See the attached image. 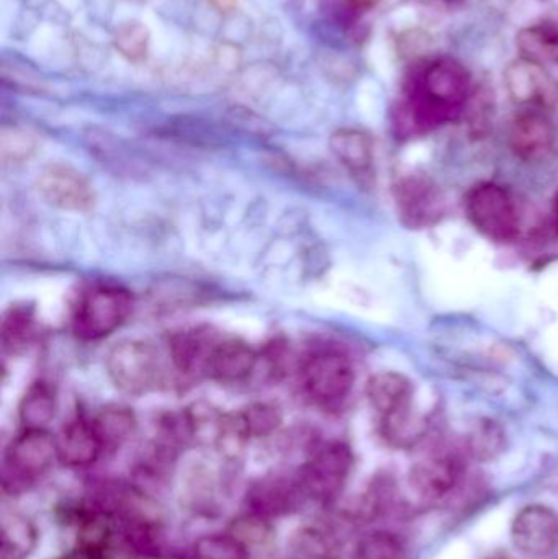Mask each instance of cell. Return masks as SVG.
<instances>
[{"label":"cell","mask_w":558,"mask_h":559,"mask_svg":"<svg viewBox=\"0 0 558 559\" xmlns=\"http://www.w3.org/2000/svg\"><path fill=\"white\" fill-rule=\"evenodd\" d=\"M295 551L308 559H341L344 542L340 532L327 521H308L292 538Z\"/></svg>","instance_id":"cell-19"},{"label":"cell","mask_w":558,"mask_h":559,"mask_svg":"<svg viewBox=\"0 0 558 559\" xmlns=\"http://www.w3.org/2000/svg\"><path fill=\"white\" fill-rule=\"evenodd\" d=\"M511 540L530 558H547L558 550V514L543 504L526 506L511 524Z\"/></svg>","instance_id":"cell-10"},{"label":"cell","mask_w":558,"mask_h":559,"mask_svg":"<svg viewBox=\"0 0 558 559\" xmlns=\"http://www.w3.org/2000/svg\"><path fill=\"white\" fill-rule=\"evenodd\" d=\"M79 559H91V558H85V557H82V555H81V558H79Z\"/></svg>","instance_id":"cell-39"},{"label":"cell","mask_w":558,"mask_h":559,"mask_svg":"<svg viewBox=\"0 0 558 559\" xmlns=\"http://www.w3.org/2000/svg\"><path fill=\"white\" fill-rule=\"evenodd\" d=\"M354 468V455L344 442H328L311 453L298 469L308 499L318 504H333L340 499Z\"/></svg>","instance_id":"cell-4"},{"label":"cell","mask_w":558,"mask_h":559,"mask_svg":"<svg viewBox=\"0 0 558 559\" xmlns=\"http://www.w3.org/2000/svg\"><path fill=\"white\" fill-rule=\"evenodd\" d=\"M413 394L415 390L412 381L395 371L373 374L367 383V397L380 417L395 413L402 407L412 406Z\"/></svg>","instance_id":"cell-20"},{"label":"cell","mask_w":558,"mask_h":559,"mask_svg":"<svg viewBox=\"0 0 558 559\" xmlns=\"http://www.w3.org/2000/svg\"><path fill=\"white\" fill-rule=\"evenodd\" d=\"M331 151L336 159L356 179L369 180L373 173V143L366 131L343 128L334 131L330 140Z\"/></svg>","instance_id":"cell-18"},{"label":"cell","mask_w":558,"mask_h":559,"mask_svg":"<svg viewBox=\"0 0 558 559\" xmlns=\"http://www.w3.org/2000/svg\"><path fill=\"white\" fill-rule=\"evenodd\" d=\"M308 501L307 492L301 485L300 476L272 473L252 483L248 489L246 502L249 512L265 519L284 518L300 511Z\"/></svg>","instance_id":"cell-9"},{"label":"cell","mask_w":558,"mask_h":559,"mask_svg":"<svg viewBox=\"0 0 558 559\" xmlns=\"http://www.w3.org/2000/svg\"><path fill=\"white\" fill-rule=\"evenodd\" d=\"M219 338L210 328L189 329L174 335L170 341L174 368L187 378L209 377L210 360Z\"/></svg>","instance_id":"cell-14"},{"label":"cell","mask_w":558,"mask_h":559,"mask_svg":"<svg viewBox=\"0 0 558 559\" xmlns=\"http://www.w3.org/2000/svg\"><path fill=\"white\" fill-rule=\"evenodd\" d=\"M472 94L467 68L451 58L426 66L412 94V117L419 128H435L455 120Z\"/></svg>","instance_id":"cell-1"},{"label":"cell","mask_w":558,"mask_h":559,"mask_svg":"<svg viewBox=\"0 0 558 559\" xmlns=\"http://www.w3.org/2000/svg\"><path fill=\"white\" fill-rule=\"evenodd\" d=\"M557 223H558V200H557Z\"/></svg>","instance_id":"cell-38"},{"label":"cell","mask_w":558,"mask_h":559,"mask_svg":"<svg viewBox=\"0 0 558 559\" xmlns=\"http://www.w3.org/2000/svg\"><path fill=\"white\" fill-rule=\"evenodd\" d=\"M35 138L20 128H3L0 134V153L3 160L25 159L35 151Z\"/></svg>","instance_id":"cell-35"},{"label":"cell","mask_w":558,"mask_h":559,"mask_svg":"<svg viewBox=\"0 0 558 559\" xmlns=\"http://www.w3.org/2000/svg\"><path fill=\"white\" fill-rule=\"evenodd\" d=\"M249 440L251 436L241 413L238 411V413L225 414V420L215 443V450L219 456L229 463L239 462L248 449Z\"/></svg>","instance_id":"cell-29"},{"label":"cell","mask_w":558,"mask_h":559,"mask_svg":"<svg viewBox=\"0 0 558 559\" xmlns=\"http://www.w3.org/2000/svg\"><path fill=\"white\" fill-rule=\"evenodd\" d=\"M258 365V354L238 338H219L210 360L209 378L222 383L246 380Z\"/></svg>","instance_id":"cell-17"},{"label":"cell","mask_w":558,"mask_h":559,"mask_svg":"<svg viewBox=\"0 0 558 559\" xmlns=\"http://www.w3.org/2000/svg\"><path fill=\"white\" fill-rule=\"evenodd\" d=\"M557 131L553 120L541 110H524L514 118L510 146L524 163H544L556 150Z\"/></svg>","instance_id":"cell-12"},{"label":"cell","mask_w":558,"mask_h":559,"mask_svg":"<svg viewBox=\"0 0 558 559\" xmlns=\"http://www.w3.org/2000/svg\"><path fill=\"white\" fill-rule=\"evenodd\" d=\"M503 432L494 423L478 424L468 439L472 455L477 460H491L503 450Z\"/></svg>","instance_id":"cell-34"},{"label":"cell","mask_w":558,"mask_h":559,"mask_svg":"<svg viewBox=\"0 0 558 559\" xmlns=\"http://www.w3.org/2000/svg\"><path fill=\"white\" fill-rule=\"evenodd\" d=\"M218 479L212 468L193 463L182 478V499L190 511L213 515L218 511Z\"/></svg>","instance_id":"cell-21"},{"label":"cell","mask_w":558,"mask_h":559,"mask_svg":"<svg viewBox=\"0 0 558 559\" xmlns=\"http://www.w3.org/2000/svg\"><path fill=\"white\" fill-rule=\"evenodd\" d=\"M251 439H264L272 436L282 426V414L278 407L268 403H256L239 411Z\"/></svg>","instance_id":"cell-32"},{"label":"cell","mask_w":558,"mask_h":559,"mask_svg":"<svg viewBox=\"0 0 558 559\" xmlns=\"http://www.w3.org/2000/svg\"><path fill=\"white\" fill-rule=\"evenodd\" d=\"M55 439L58 460L69 468H85L94 465L104 452L94 426L81 417L66 424Z\"/></svg>","instance_id":"cell-16"},{"label":"cell","mask_w":558,"mask_h":559,"mask_svg":"<svg viewBox=\"0 0 558 559\" xmlns=\"http://www.w3.org/2000/svg\"><path fill=\"white\" fill-rule=\"evenodd\" d=\"M115 46L130 61H141L150 48V32L141 23H127L115 33Z\"/></svg>","instance_id":"cell-33"},{"label":"cell","mask_w":558,"mask_h":559,"mask_svg":"<svg viewBox=\"0 0 558 559\" xmlns=\"http://www.w3.org/2000/svg\"><path fill=\"white\" fill-rule=\"evenodd\" d=\"M347 2H349L351 5L354 7V9L369 10L372 9L373 5H376L377 0H347Z\"/></svg>","instance_id":"cell-37"},{"label":"cell","mask_w":558,"mask_h":559,"mask_svg":"<svg viewBox=\"0 0 558 559\" xmlns=\"http://www.w3.org/2000/svg\"><path fill=\"white\" fill-rule=\"evenodd\" d=\"M461 479V465L451 455L432 453L418 460L409 469L412 491L425 501H439L454 491Z\"/></svg>","instance_id":"cell-13"},{"label":"cell","mask_w":558,"mask_h":559,"mask_svg":"<svg viewBox=\"0 0 558 559\" xmlns=\"http://www.w3.org/2000/svg\"><path fill=\"white\" fill-rule=\"evenodd\" d=\"M228 534L233 535L251 554V550H261L272 544L275 528L271 519L248 512V514L239 515L229 524Z\"/></svg>","instance_id":"cell-28"},{"label":"cell","mask_w":558,"mask_h":559,"mask_svg":"<svg viewBox=\"0 0 558 559\" xmlns=\"http://www.w3.org/2000/svg\"><path fill=\"white\" fill-rule=\"evenodd\" d=\"M212 5L215 9H218L219 12H229V10L235 9L236 0H210Z\"/></svg>","instance_id":"cell-36"},{"label":"cell","mask_w":558,"mask_h":559,"mask_svg":"<svg viewBox=\"0 0 558 559\" xmlns=\"http://www.w3.org/2000/svg\"><path fill=\"white\" fill-rule=\"evenodd\" d=\"M504 87L511 100L526 110H549L558 102V81L543 62L514 59L503 72Z\"/></svg>","instance_id":"cell-8"},{"label":"cell","mask_w":558,"mask_h":559,"mask_svg":"<svg viewBox=\"0 0 558 559\" xmlns=\"http://www.w3.org/2000/svg\"><path fill=\"white\" fill-rule=\"evenodd\" d=\"M107 371L118 390L141 396L156 390L163 381V364L153 345L143 341H123L107 355Z\"/></svg>","instance_id":"cell-5"},{"label":"cell","mask_w":558,"mask_h":559,"mask_svg":"<svg viewBox=\"0 0 558 559\" xmlns=\"http://www.w3.org/2000/svg\"><path fill=\"white\" fill-rule=\"evenodd\" d=\"M467 215L491 241L510 242L520 235V215L510 192L498 183H480L467 197Z\"/></svg>","instance_id":"cell-7"},{"label":"cell","mask_w":558,"mask_h":559,"mask_svg":"<svg viewBox=\"0 0 558 559\" xmlns=\"http://www.w3.org/2000/svg\"><path fill=\"white\" fill-rule=\"evenodd\" d=\"M55 460H58L55 437L46 430H23L7 449L3 489L25 491L51 469Z\"/></svg>","instance_id":"cell-3"},{"label":"cell","mask_w":558,"mask_h":559,"mask_svg":"<svg viewBox=\"0 0 558 559\" xmlns=\"http://www.w3.org/2000/svg\"><path fill=\"white\" fill-rule=\"evenodd\" d=\"M249 551L229 534L200 537L193 544V559H248Z\"/></svg>","instance_id":"cell-31"},{"label":"cell","mask_w":558,"mask_h":559,"mask_svg":"<svg viewBox=\"0 0 558 559\" xmlns=\"http://www.w3.org/2000/svg\"><path fill=\"white\" fill-rule=\"evenodd\" d=\"M396 202L400 215L413 228H425L441 218V193L428 179L409 177L402 180L396 187Z\"/></svg>","instance_id":"cell-15"},{"label":"cell","mask_w":558,"mask_h":559,"mask_svg":"<svg viewBox=\"0 0 558 559\" xmlns=\"http://www.w3.org/2000/svg\"><path fill=\"white\" fill-rule=\"evenodd\" d=\"M36 322L33 309L28 306H13L5 312L0 325V342L10 355H20L33 344Z\"/></svg>","instance_id":"cell-24"},{"label":"cell","mask_w":558,"mask_h":559,"mask_svg":"<svg viewBox=\"0 0 558 559\" xmlns=\"http://www.w3.org/2000/svg\"><path fill=\"white\" fill-rule=\"evenodd\" d=\"M182 417L190 442L215 449L223 420H225V413H222L213 404L199 401V403L187 407Z\"/></svg>","instance_id":"cell-25"},{"label":"cell","mask_w":558,"mask_h":559,"mask_svg":"<svg viewBox=\"0 0 558 559\" xmlns=\"http://www.w3.org/2000/svg\"><path fill=\"white\" fill-rule=\"evenodd\" d=\"M517 46L523 58L558 66V23L544 22L526 26L518 33Z\"/></svg>","instance_id":"cell-23"},{"label":"cell","mask_w":558,"mask_h":559,"mask_svg":"<svg viewBox=\"0 0 558 559\" xmlns=\"http://www.w3.org/2000/svg\"><path fill=\"white\" fill-rule=\"evenodd\" d=\"M356 559H406V548L392 532L373 531L357 542Z\"/></svg>","instance_id":"cell-30"},{"label":"cell","mask_w":558,"mask_h":559,"mask_svg":"<svg viewBox=\"0 0 558 559\" xmlns=\"http://www.w3.org/2000/svg\"><path fill=\"white\" fill-rule=\"evenodd\" d=\"M38 544V534L29 519L19 512H3L0 528V559H26Z\"/></svg>","instance_id":"cell-22"},{"label":"cell","mask_w":558,"mask_h":559,"mask_svg":"<svg viewBox=\"0 0 558 559\" xmlns=\"http://www.w3.org/2000/svg\"><path fill=\"white\" fill-rule=\"evenodd\" d=\"M20 423L25 430H46L56 416V394L46 383H36L20 403Z\"/></svg>","instance_id":"cell-27"},{"label":"cell","mask_w":558,"mask_h":559,"mask_svg":"<svg viewBox=\"0 0 558 559\" xmlns=\"http://www.w3.org/2000/svg\"><path fill=\"white\" fill-rule=\"evenodd\" d=\"M36 183L43 199L56 209L85 213L94 206V187L79 170L66 164L46 166L38 174Z\"/></svg>","instance_id":"cell-11"},{"label":"cell","mask_w":558,"mask_h":559,"mask_svg":"<svg viewBox=\"0 0 558 559\" xmlns=\"http://www.w3.org/2000/svg\"><path fill=\"white\" fill-rule=\"evenodd\" d=\"M301 383L318 406H341L354 384V368L349 358L333 348L313 352L301 367Z\"/></svg>","instance_id":"cell-6"},{"label":"cell","mask_w":558,"mask_h":559,"mask_svg":"<svg viewBox=\"0 0 558 559\" xmlns=\"http://www.w3.org/2000/svg\"><path fill=\"white\" fill-rule=\"evenodd\" d=\"M92 426H94L104 450H115L133 436L134 429H136V419L128 407L107 406L97 414Z\"/></svg>","instance_id":"cell-26"},{"label":"cell","mask_w":558,"mask_h":559,"mask_svg":"<svg viewBox=\"0 0 558 559\" xmlns=\"http://www.w3.org/2000/svg\"><path fill=\"white\" fill-rule=\"evenodd\" d=\"M133 311V296L115 285H98L79 298L72 329L82 341H100L117 331Z\"/></svg>","instance_id":"cell-2"}]
</instances>
